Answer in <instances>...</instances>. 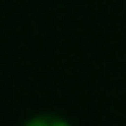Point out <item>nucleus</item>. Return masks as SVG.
<instances>
[{
	"instance_id": "1",
	"label": "nucleus",
	"mask_w": 126,
	"mask_h": 126,
	"mask_svg": "<svg viewBox=\"0 0 126 126\" xmlns=\"http://www.w3.org/2000/svg\"><path fill=\"white\" fill-rule=\"evenodd\" d=\"M21 126H75L70 118L59 116V113H33L28 116Z\"/></svg>"
}]
</instances>
